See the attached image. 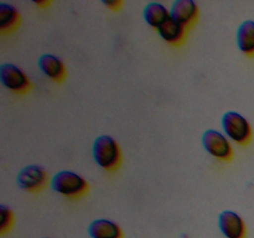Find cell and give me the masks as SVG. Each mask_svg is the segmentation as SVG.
I'll return each instance as SVG.
<instances>
[{
	"label": "cell",
	"instance_id": "cell-5",
	"mask_svg": "<svg viewBox=\"0 0 254 238\" xmlns=\"http://www.w3.org/2000/svg\"><path fill=\"white\" fill-rule=\"evenodd\" d=\"M49 182V175L42 166L30 164L20 169L16 176V183L22 191L26 192H39L46 187Z\"/></svg>",
	"mask_w": 254,
	"mask_h": 238
},
{
	"label": "cell",
	"instance_id": "cell-8",
	"mask_svg": "<svg viewBox=\"0 0 254 238\" xmlns=\"http://www.w3.org/2000/svg\"><path fill=\"white\" fill-rule=\"evenodd\" d=\"M218 228L226 238H246V223L237 212L225 210L218 215Z\"/></svg>",
	"mask_w": 254,
	"mask_h": 238
},
{
	"label": "cell",
	"instance_id": "cell-4",
	"mask_svg": "<svg viewBox=\"0 0 254 238\" xmlns=\"http://www.w3.org/2000/svg\"><path fill=\"white\" fill-rule=\"evenodd\" d=\"M202 146L212 158L220 161H230L233 156L230 139L216 129H207L202 134Z\"/></svg>",
	"mask_w": 254,
	"mask_h": 238
},
{
	"label": "cell",
	"instance_id": "cell-18",
	"mask_svg": "<svg viewBox=\"0 0 254 238\" xmlns=\"http://www.w3.org/2000/svg\"><path fill=\"white\" fill-rule=\"evenodd\" d=\"M45 238H46V237H45Z\"/></svg>",
	"mask_w": 254,
	"mask_h": 238
},
{
	"label": "cell",
	"instance_id": "cell-16",
	"mask_svg": "<svg viewBox=\"0 0 254 238\" xmlns=\"http://www.w3.org/2000/svg\"><path fill=\"white\" fill-rule=\"evenodd\" d=\"M103 5L104 6L108 7L109 10H112V11H117V10L121 9L122 6V1H119V0H103Z\"/></svg>",
	"mask_w": 254,
	"mask_h": 238
},
{
	"label": "cell",
	"instance_id": "cell-12",
	"mask_svg": "<svg viewBox=\"0 0 254 238\" xmlns=\"http://www.w3.org/2000/svg\"><path fill=\"white\" fill-rule=\"evenodd\" d=\"M237 47L242 54L248 57H254V21L245 20L238 26L236 32Z\"/></svg>",
	"mask_w": 254,
	"mask_h": 238
},
{
	"label": "cell",
	"instance_id": "cell-3",
	"mask_svg": "<svg viewBox=\"0 0 254 238\" xmlns=\"http://www.w3.org/2000/svg\"><path fill=\"white\" fill-rule=\"evenodd\" d=\"M222 133L230 139L231 143L247 145L252 139V126L250 121L236 111H227L221 118Z\"/></svg>",
	"mask_w": 254,
	"mask_h": 238
},
{
	"label": "cell",
	"instance_id": "cell-9",
	"mask_svg": "<svg viewBox=\"0 0 254 238\" xmlns=\"http://www.w3.org/2000/svg\"><path fill=\"white\" fill-rule=\"evenodd\" d=\"M37 67L41 73L52 82L61 83L67 76L66 67L60 57L52 54H42L37 60Z\"/></svg>",
	"mask_w": 254,
	"mask_h": 238
},
{
	"label": "cell",
	"instance_id": "cell-6",
	"mask_svg": "<svg viewBox=\"0 0 254 238\" xmlns=\"http://www.w3.org/2000/svg\"><path fill=\"white\" fill-rule=\"evenodd\" d=\"M0 82L5 88L16 94H25L31 89L27 74L12 63L0 64Z\"/></svg>",
	"mask_w": 254,
	"mask_h": 238
},
{
	"label": "cell",
	"instance_id": "cell-11",
	"mask_svg": "<svg viewBox=\"0 0 254 238\" xmlns=\"http://www.w3.org/2000/svg\"><path fill=\"white\" fill-rule=\"evenodd\" d=\"M160 39L171 46H179L183 44L186 39L188 29L176 22L173 17H169L158 30H156Z\"/></svg>",
	"mask_w": 254,
	"mask_h": 238
},
{
	"label": "cell",
	"instance_id": "cell-15",
	"mask_svg": "<svg viewBox=\"0 0 254 238\" xmlns=\"http://www.w3.org/2000/svg\"><path fill=\"white\" fill-rule=\"evenodd\" d=\"M14 222V215L9 206L0 205V235H5L11 228Z\"/></svg>",
	"mask_w": 254,
	"mask_h": 238
},
{
	"label": "cell",
	"instance_id": "cell-13",
	"mask_svg": "<svg viewBox=\"0 0 254 238\" xmlns=\"http://www.w3.org/2000/svg\"><path fill=\"white\" fill-rule=\"evenodd\" d=\"M143 17L149 26L158 30L170 17V10L161 2L151 1L144 7Z\"/></svg>",
	"mask_w": 254,
	"mask_h": 238
},
{
	"label": "cell",
	"instance_id": "cell-17",
	"mask_svg": "<svg viewBox=\"0 0 254 238\" xmlns=\"http://www.w3.org/2000/svg\"><path fill=\"white\" fill-rule=\"evenodd\" d=\"M35 5H37V6L40 7H46L50 5V1H34Z\"/></svg>",
	"mask_w": 254,
	"mask_h": 238
},
{
	"label": "cell",
	"instance_id": "cell-7",
	"mask_svg": "<svg viewBox=\"0 0 254 238\" xmlns=\"http://www.w3.org/2000/svg\"><path fill=\"white\" fill-rule=\"evenodd\" d=\"M170 16L185 29H190L197 22L200 9L193 0H175L171 4Z\"/></svg>",
	"mask_w": 254,
	"mask_h": 238
},
{
	"label": "cell",
	"instance_id": "cell-2",
	"mask_svg": "<svg viewBox=\"0 0 254 238\" xmlns=\"http://www.w3.org/2000/svg\"><path fill=\"white\" fill-rule=\"evenodd\" d=\"M92 155L97 165L106 171L117 170L122 163L121 146L111 135H99L94 139Z\"/></svg>",
	"mask_w": 254,
	"mask_h": 238
},
{
	"label": "cell",
	"instance_id": "cell-14",
	"mask_svg": "<svg viewBox=\"0 0 254 238\" xmlns=\"http://www.w3.org/2000/svg\"><path fill=\"white\" fill-rule=\"evenodd\" d=\"M21 24V15L11 4L0 2V32L2 35L10 34Z\"/></svg>",
	"mask_w": 254,
	"mask_h": 238
},
{
	"label": "cell",
	"instance_id": "cell-1",
	"mask_svg": "<svg viewBox=\"0 0 254 238\" xmlns=\"http://www.w3.org/2000/svg\"><path fill=\"white\" fill-rule=\"evenodd\" d=\"M50 186L55 192L73 200L84 196L89 190L86 178L72 170H60L55 173L50 181Z\"/></svg>",
	"mask_w": 254,
	"mask_h": 238
},
{
	"label": "cell",
	"instance_id": "cell-10",
	"mask_svg": "<svg viewBox=\"0 0 254 238\" xmlns=\"http://www.w3.org/2000/svg\"><path fill=\"white\" fill-rule=\"evenodd\" d=\"M91 238H123V232L119 225L108 218H96L87 228Z\"/></svg>",
	"mask_w": 254,
	"mask_h": 238
}]
</instances>
